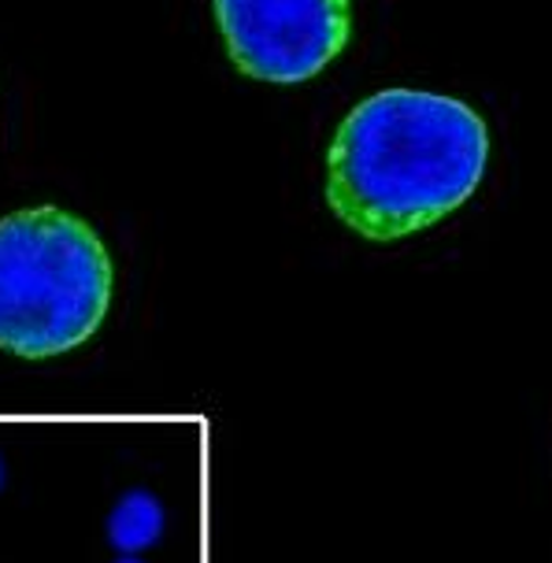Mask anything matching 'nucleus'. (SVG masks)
Returning a JSON list of instances; mask_svg holds the SVG:
<instances>
[{
	"label": "nucleus",
	"instance_id": "f257e3e1",
	"mask_svg": "<svg viewBox=\"0 0 552 563\" xmlns=\"http://www.w3.org/2000/svg\"><path fill=\"white\" fill-rule=\"evenodd\" d=\"M486 123L453 97L383 89L345 115L327 153V205L349 230L397 241L441 223L475 194Z\"/></svg>",
	"mask_w": 552,
	"mask_h": 563
},
{
	"label": "nucleus",
	"instance_id": "f03ea898",
	"mask_svg": "<svg viewBox=\"0 0 552 563\" xmlns=\"http://www.w3.org/2000/svg\"><path fill=\"white\" fill-rule=\"evenodd\" d=\"M112 305V260L64 208L0 219V349L45 360L86 345Z\"/></svg>",
	"mask_w": 552,
	"mask_h": 563
},
{
	"label": "nucleus",
	"instance_id": "7ed1b4c3",
	"mask_svg": "<svg viewBox=\"0 0 552 563\" xmlns=\"http://www.w3.org/2000/svg\"><path fill=\"white\" fill-rule=\"evenodd\" d=\"M219 34L241 75L308 82L353 34V0H212Z\"/></svg>",
	"mask_w": 552,
	"mask_h": 563
},
{
	"label": "nucleus",
	"instance_id": "20e7f679",
	"mask_svg": "<svg viewBox=\"0 0 552 563\" xmlns=\"http://www.w3.org/2000/svg\"><path fill=\"white\" fill-rule=\"evenodd\" d=\"M159 530H164V508H159V500L145 489L126 493L112 508V516H108V538H112V545L119 552H126V556L153 545L159 538Z\"/></svg>",
	"mask_w": 552,
	"mask_h": 563
},
{
	"label": "nucleus",
	"instance_id": "39448f33",
	"mask_svg": "<svg viewBox=\"0 0 552 563\" xmlns=\"http://www.w3.org/2000/svg\"><path fill=\"white\" fill-rule=\"evenodd\" d=\"M119 563H142V560H134V556H126V560H119Z\"/></svg>",
	"mask_w": 552,
	"mask_h": 563
},
{
	"label": "nucleus",
	"instance_id": "423d86ee",
	"mask_svg": "<svg viewBox=\"0 0 552 563\" xmlns=\"http://www.w3.org/2000/svg\"><path fill=\"white\" fill-rule=\"evenodd\" d=\"M0 482H4V464H0Z\"/></svg>",
	"mask_w": 552,
	"mask_h": 563
}]
</instances>
